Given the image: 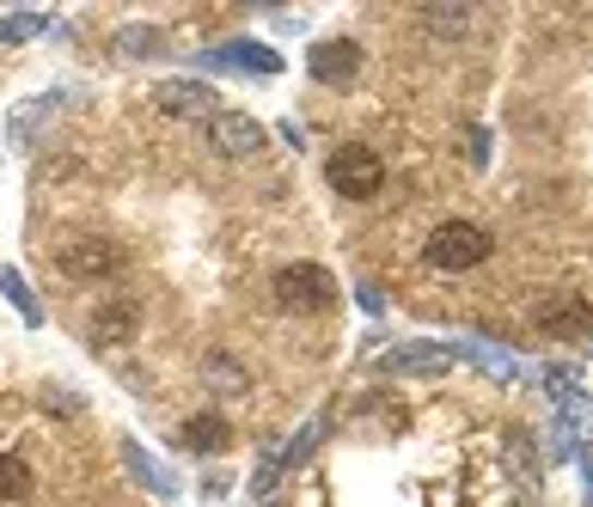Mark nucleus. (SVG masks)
I'll return each mask as SVG.
<instances>
[{
	"instance_id": "1",
	"label": "nucleus",
	"mask_w": 593,
	"mask_h": 507,
	"mask_svg": "<svg viewBox=\"0 0 593 507\" xmlns=\"http://www.w3.org/2000/svg\"><path fill=\"white\" fill-rule=\"evenodd\" d=\"M489 251H496V239H489L477 220H447V227L428 232L422 257H428V269H447V276H459V269H477Z\"/></svg>"
},
{
	"instance_id": "2",
	"label": "nucleus",
	"mask_w": 593,
	"mask_h": 507,
	"mask_svg": "<svg viewBox=\"0 0 593 507\" xmlns=\"http://www.w3.org/2000/svg\"><path fill=\"white\" fill-rule=\"evenodd\" d=\"M276 306L281 312H325L330 300H337V281H330V269H318V263H288V269H276Z\"/></svg>"
},
{
	"instance_id": "3",
	"label": "nucleus",
	"mask_w": 593,
	"mask_h": 507,
	"mask_svg": "<svg viewBox=\"0 0 593 507\" xmlns=\"http://www.w3.org/2000/svg\"><path fill=\"white\" fill-rule=\"evenodd\" d=\"M325 178H330V190H337V196L367 202V196H379V184H386V166H379L374 147H337V154H330V166H325Z\"/></svg>"
},
{
	"instance_id": "4",
	"label": "nucleus",
	"mask_w": 593,
	"mask_h": 507,
	"mask_svg": "<svg viewBox=\"0 0 593 507\" xmlns=\"http://www.w3.org/2000/svg\"><path fill=\"white\" fill-rule=\"evenodd\" d=\"M215 86L208 80H166V86H154V110H166V117H178V123H215Z\"/></svg>"
},
{
	"instance_id": "5",
	"label": "nucleus",
	"mask_w": 593,
	"mask_h": 507,
	"mask_svg": "<svg viewBox=\"0 0 593 507\" xmlns=\"http://www.w3.org/2000/svg\"><path fill=\"white\" fill-rule=\"evenodd\" d=\"M208 141H215L220 159H251L264 147V123L251 117V110H215V123H208Z\"/></svg>"
},
{
	"instance_id": "6",
	"label": "nucleus",
	"mask_w": 593,
	"mask_h": 507,
	"mask_svg": "<svg viewBox=\"0 0 593 507\" xmlns=\"http://www.w3.org/2000/svg\"><path fill=\"white\" fill-rule=\"evenodd\" d=\"M306 74H313L318 86H349V80L361 74V44L355 37H325V44H313Z\"/></svg>"
},
{
	"instance_id": "7",
	"label": "nucleus",
	"mask_w": 593,
	"mask_h": 507,
	"mask_svg": "<svg viewBox=\"0 0 593 507\" xmlns=\"http://www.w3.org/2000/svg\"><path fill=\"white\" fill-rule=\"evenodd\" d=\"M62 269L74 281H105L123 269V245H110V239H74V245H62Z\"/></svg>"
},
{
	"instance_id": "8",
	"label": "nucleus",
	"mask_w": 593,
	"mask_h": 507,
	"mask_svg": "<svg viewBox=\"0 0 593 507\" xmlns=\"http://www.w3.org/2000/svg\"><path fill=\"white\" fill-rule=\"evenodd\" d=\"M141 330V300H105V306L93 312V349H123V342H135Z\"/></svg>"
},
{
	"instance_id": "9",
	"label": "nucleus",
	"mask_w": 593,
	"mask_h": 507,
	"mask_svg": "<svg viewBox=\"0 0 593 507\" xmlns=\"http://www.w3.org/2000/svg\"><path fill=\"white\" fill-rule=\"evenodd\" d=\"M550 385H557V428L569 434V440H593V398L581 391L569 373H550Z\"/></svg>"
},
{
	"instance_id": "10",
	"label": "nucleus",
	"mask_w": 593,
	"mask_h": 507,
	"mask_svg": "<svg viewBox=\"0 0 593 507\" xmlns=\"http://www.w3.org/2000/svg\"><path fill=\"white\" fill-rule=\"evenodd\" d=\"M453 361H459V349H447V342H410V349L386 354V373H447Z\"/></svg>"
},
{
	"instance_id": "11",
	"label": "nucleus",
	"mask_w": 593,
	"mask_h": 507,
	"mask_svg": "<svg viewBox=\"0 0 593 507\" xmlns=\"http://www.w3.org/2000/svg\"><path fill=\"white\" fill-rule=\"evenodd\" d=\"M208 68H245V74H281V56L269 44H245V37H239V44H220L215 56H208Z\"/></svg>"
},
{
	"instance_id": "12",
	"label": "nucleus",
	"mask_w": 593,
	"mask_h": 507,
	"mask_svg": "<svg viewBox=\"0 0 593 507\" xmlns=\"http://www.w3.org/2000/svg\"><path fill=\"white\" fill-rule=\"evenodd\" d=\"M538 324H545V337H588V330H593V306L569 293V300L538 306Z\"/></svg>"
},
{
	"instance_id": "13",
	"label": "nucleus",
	"mask_w": 593,
	"mask_h": 507,
	"mask_svg": "<svg viewBox=\"0 0 593 507\" xmlns=\"http://www.w3.org/2000/svg\"><path fill=\"white\" fill-rule=\"evenodd\" d=\"M117 56H123V62L166 56V32H154V25H123V32H117Z\"/></svg>"
},
{
	"instance_id": "14",
	"label": "nucleus",
	"mask_w": 593,
	"mask_h": 507,
	"mask_svg": "<svg viewBox=\"0 0 593 507\" xmlns=\"http://www.w3.org/2000/svg\"><path fill=\"white\" fill-rule=\"evenodd\" d=\"M227 440H233V428H227L220 415H190L184 422V446L190 452H220Z\"/></svg>"
},
{
	"instance_id": "15",
	"label": "nucleus",
	"mask_w": 593,
	"mask_h": 507,
	"mask_svg": "<svg viewBox=\"0 0 593 507\" xmlns=\"http://www.w3.org/2000/svg\"><path fill=\"white\" fill-rule=\"evenodd\" d=\"M25 495H32V471H25V459L0 452V502H25Z\"/></svg>"
},
{
	"instance_id": "16",
	"label": "nucleus",
	"mask_w": 593,
	"mask_h": 507,
	"mask_svg": "<svg viewBox=\"0 0 593 507\" xmlns=\"http://www.w3.org/2000/svg\"><path fill=\"white\" fill-rule=\"evenodd\" d=\"M422 25H428L435 37H465L471 32V13H465V7H428Z\"/></svg>"
},
{
	"instance_id": "17",
	"label": "nucleus",
	"mask_w": 593,
	"mask_h": 507,
	"mask_svg": "<svg viewBox=\"0 0 593 507\" xmlns=\"http://www.w3.org/2000/svg\"><path fill=\"white\" fill-rule=\"evenodd\" d=\"M123 452H129V464H135L141 483H154L159 495H178V483H172V471H166V464H154L147 452H141V446H123Z\"/></svg>"
},
{
	"instance_id": "18",
	"label": "nucleus",
	"mask_w": 593,
	"mask_h": 507,
	"mask_svg": "<svg viewBox=\"0 0 593 507\" xmlns=\"http://www.w3.org/2000/svg\"><path fill=\"white\" fill-rule=\"evenodd\" d=\"M318 434H325V415H313L306 428L294 434V440L281 446V464H300V459H313V446H318Z\"/></svg>"
},
{
	"instance_id": "19",
	"label": "nucleus",
	"mask_w": 593,
	"mask_h": 507,
	"mask_svg": "<svg viewBox=\"0 0 593 507\" xmlns=\"http://www.w3.org/2000/svg\"><path fill=\"white\" fill-rule=\"evenodd\" d=\"M465 354L477 361L484 373H496V379H515V361H508V349H484V342H465Z\"/></svg>"
},
{
	"instance_id": "20",
	"label": "nucleus",
	"mask_w": 593,
	"mask_h": 507,
	"mask_svg": "<svg viewBox=\"0 0 593 507\" xmlns=\"http://www.w3.org/2000/svg\"><path fill=\"white\" fill-rule=\"evenodd\" d=\"M0 288L13 293V306L25 312V324H37V318H44V312H37V300H32V288H25V276H19V269H0Z\"/></svg>"
},
{
	"instance_id": "21",
	"label": "nucleus",
	"mask_w": 593,
	"mask_h": 507,
	"mask_svg": "<svg viewBox=\"0 0 593 507\" xmlns=\"http://www.w3.org/2000/svg\"><path fill=\"white\" fill-rule=\"evenodd\" d=\"M44 32V13H19V19H0V44H25V37Z\"/></svg>"
},
{
	"instance_id": "22",
	"label": "nucleus",
	"mask_w": 593,
	"mask_h": 507,
	"mask_svg": "<svg viewBox=\"0 0 593 507\" xmlns=\"http://www.w3.org/2000/svg\"><path fill=\"white\" fill-rule=\"evenodd\" d=\"M208 379H215L220 391H245V373H239L227 354H208Z\"/></svg>"
},
{
	"instance_id": "23",
	"label": "nucleus",
	"mask_w": 593,
	"mask_h": 507,
	"mask_svg": "<svg viewBox=\"0 0 593 507\" xmlns=\"http://www.w3.org/2000/svg\"><path fill=\"white\" fill-rule=\"evenodd\" d=\"M508 459H515L520 476H532V446H527V434H508Z\"/></svg>"
},
{
	"instance_id": "24",
	"label": "nucleus",
	"mask_w": 593,
	"mask_h": 507,
	"mask_svg": "<svg viewBox=\"0 0 593 507\" xmlns=\"http://www.w3.org/2000/svg\"><path fill=\"white\" fill-rule=\"evenodd\" d=\"M484 159H489V135L484 129H471V166H484Z\"/></svg>"
},
{
	"instance_id": "25",
	"label": "nucleus",
	"mask_w": 593,
	"mask_h": 507,
	"mask_svg": "<svg viewBox=\"0 0 593 507\" xmlns=\"http://www.w3.org/2000/svg\"><path fill=\"white\" fill-rule=\"evenodd\" d=\"M581 483H588V507H593V459H581Z\"/></svg>"
},
{
	"instance_id": "26",
	"label": "nucleus",
	"mask_w": 593,
	"mask_h": 507,
	"mask_svg": "<svg viewBox=\"0 0 593 507\" xmlns=\"http://www.w3.org/2000/svg\"><path fill=\"white\" fill-rule=\"evenodd\" d=\"M269 507H276V502H269Z\"/></svg>"
}]
</instances>
